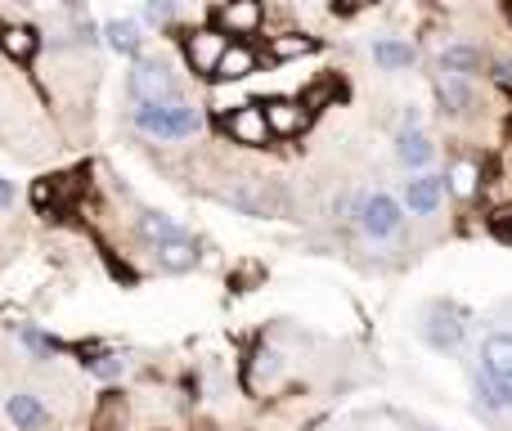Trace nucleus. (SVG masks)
<instances>
[{"label":"nucleus","instance_id":"1","mask_svg":"<svg viewBox=\"0 0 512 431\" xmlns=\"http://www.w3.org/2000/svg\"><path fill=\"white\" fill-rule=\"evenodd\" d=\"M135 122H140V131L158 135V140H185V135H194L198 126H203V117H198V108L185 104V99H167V104L135 108Z\"/></svg>","mask_w":512,"mask_h":431},{"label":"nucleus","instance_id":"2","mask_svg":"<svg viewBox=\"0 0 512 431\" xmlns=\"http://www.w3.org/2000/svg\"><path fill=\"white\" fill-rule=\"evenodd\" d=\"M131 95L140 99V108L149 104H167V99H180L176 95V77H171V68L162 59H135L131 68Z\"/></svg>","mask_w":512,"mask_h":431},{"label":"nucleus","instance_id":"3","mask_svg":"<svg viewBox=\"0 0 512 431\" xmlns=\"http://www.w3.org/2000/svg\"><path fill=\"white\" fill-rule=\"evenodd\" d=\"M355 220H360V229L369 238L387 243V238H396L400 225H405V207H400L391 194H369V198H360V207H355Z\"/></svg>","mask_w":512,"mask_h":431},{"label":"nucleus","instance_id":"4","mask_svg":"<svg viewBox=\"0 0 512 431\" xmlns=\"http://www.w3.org/2000/svg\"><path fill=\"white\" fill-rule=\"evenodd\" d=\"M225 50H230V36H221L216 27H198V32L185 36V59H189V68L203 72V77H216Z\"/></svg>","mask_w":512,"mask_h":431},{"label":"nucleus","instance_id":"5","mask_svg":"<svg viewBox=\"0 0 512 431\" xmlns=\"http://www.w3.org/2000/svg\"><path fill=\"white\" fill-rule=\"evenodd\" d=\"M225 135L234 144H248V149H261L270 144V122H265V108L261 104H239L225 113Z\"/></svg>","mask_w":512,"mask_h":431},{"label":"nucleus","instance_id":"6","mask_svg":"<svg viewBox=\"0 0 512 431\" xmlns=\"http://www.w3.org/2000/svg\"><path fill=\"white\" fill-rule=\"evenodd\" d=\"M261 18H265V9L256 0H234V5L212 9V27L221 36H252L261 27Z\"/></svg>","mask_w":512,"mask_h":431},{"label":"nucleus","instance_id":"7","mask_svg":"<svg viewBox=\"0 0 512 431\" xmlns=\"http://www.w3.org/2000/svg\"><path fill=\"white\" fill-rule=\"evenodd\" d=\"M427 342L436 346V351H454V346L463 342V315L454 306H445V301H436L432 310H427Z\"/></svg>","mask_w":512,"mask_h":431},{"label":"nucleus","instance_id":"8","mask_svg":"<svg viewBox=\"0 0 512 431\" xmlns=\"http://www.w3.org/2000/svg\"><path fill=\"white\" fill-rule=\"evenodd\" d=\"M265 108V122H270V135H283V140H292V135L306 131L310 122V108L301 104V99H270Z\"/></svg>","mask_w":512,"mask_h":431},{"label":"nucleus","instance_id":"9","mask_svg":"<svg viewBox=\"0 0 512 431\" xmlns=\"http://www.w3.org/2000/svg\"><path fill=\"white\" fill-rule=\"evenodd\" d=\"M481 373L490 382H508L512 378V333H490L481 342Z\"/></svg>","mask_w":512,"mask_h":431},{"label":"nucleus","instance_id":"10","mask_svg":"<svg viewBox=\"0 0 512 431\" xmlns=\"http://www.w3.org/2000/svg\"><path fill=\"white\" fill-rule=\"evenodd\" d=\"M441 198H445V180L441 176H414L405 185V207L414 216H436Z\"/></svg>","mask_w":512,"mask_h":431},{"label":"nucleus","instance_id":"11","mask_svg":"<svg viewBox=\"0 0 512 431\" xmlns=\"http://www.w3.org/2000/svg\"><path fill=\"white\" fill-rule=\"evenodd\" d=\"M5 414L18 431H41L45 427V405L32 396V391H14V396L5 400Z\"/></svg>","mask_w":512,"mask_h":431},{"label":"nucleus","instance_id":"12","mask_svg":"<svg viewBox=\"0 0 512 431\" xmlns=\"http://www.w3.org/2000/svg\"><path fill=\"white\" fill-rule=\"evenodd\" d=\"M481 63H486L481 45L454 41V45H445L441 50V72H454V77H472V72H481Z\"/></svg>","mask_w":512,"mask_h":431},{"label":"nucleus","instance_id":"13","mask_svg":"<svg viewBox=\"0 0 512 431\" xmlns=\"http://www.w3.org/2000/svg\"><path fill=\"white\" fill-rule=\"evenodd\" d=\"M418 50L409 41H396V36H382V41H373V63H378L382 72H400V68H414Z\"/></svg>","mask_w":512,"mask_h":431},{"label":"nucleus","instance_id":"14","mask_svg":"<svg viewBox=\"0 0 512 431\" xmlns=\"http://www.w3.org/2000/svg\"><path fill=\"white\" fill-rule=\"evenodd\" d=\"M445 189H450L459 203H468V198L481 194V167L472 158H459L450 171H445Z\"/></svg>","mask_w":512,"mask_h":431},{"label":"nucleus","instance_id":"15","mask_svg":"<svg viewBox=\"0 0 512 431\" xmlns=\"http://www.w3.org/2000/svg\"><path fill=\"white\" fill-rule=\"evenodd\" d=\"M436 95H441L445 113H468L472 108V86L468 77H454V72H436Z\"/></svg>","mask_w":512,"mask_h":431},{"label":"nucleus","instance_id":"16","mask_svg":"<svg viewBox=\"0 0 512 431\" xmlns=\"http://www.w3.org/2000/svg\"><path fill=\"white\" fill-rule=\"evenodd\" d=\"M135 229H140V238L153 247H167V243H176V238H185L176 225V216H162V212H140Z\"/></svg>","mask_w":512,"mask_h":431},{"label":"nucleus","instance_id":"17","mask_svg":"<svg viewBox=\"0 0 512 431\" xmlns=\"http://www.w3.org/2000/svg\"><path fill=\"white\" fill-rule=\"evenodd\" d=\"M396 158L405 162V167L418 171V167H427V162L436 158V144L427 140L423 131H400V135H396Z\"/></svg>","mask_w":512,"mask_h":431},{"label":"nucleus","instance_id":"18","mask_svg":"<svg viewBox=\"0 0 512 431\" xmlns=\"http://www.w3.org/2000/svg\"><path fill=\"white\" fill-rule=\"evenodd\" d=\"M256 50L252 45H243V41H230V50H225V59H221V68H216V81H243L248 72H256Z\"/></svg>","mask_w":512,"mask_h":431},{"label":"nucleus","instance_id":"19","mask_svg":"<svg viewBox=\"0 0 512 431\" xmlns=\"http://www.w3.org/2000/svg\"><path fill=\"white\" fill-rule=\"evenodd\" d=\"M0 50H5L9 59H32V54L41 50V36H36V27L9 23V27H0Z\"/></svg>","mask_w":512,"mask_h":431},{"label":"nucleus","instance_id":"20","mask_svg":"<svg viewBox=\"0 0 512 431\" xmlns=\"http://www.w3.org/2000/svg\"><path fill=\"white\" fill-rule=\"evenodd\" d=\"M104 36H108V45H113L117 54H140V41H144V32H140L135 18H108Z\"/></svg>","mask_w":512,"mask_h":431},{"label":"nucleus","instance_id":"21","mask_svg":"<svg viewBox=\"0 0 512 431\" xmlns=\"http://www.w3.org/2000/svg\"><path fill=\"white\" fill-rule=\"evenodd\" d=\"M158 265H162V270H176V274L194 270V265H198V247L189 243V238H176V243L158 247Z\"/></svg>","mask_w":512,"mask_h":431},{"label":"nucleus","instance_id":"22","mask_svg":"<svg viewBox=\"0 0 512 431\" xmlns=\"http://www.w3.org/2000/svg\"><path fill=\"white\" fill-rule=\"evenodd\" d=\"M310 50H315V36H306V32H283L270 41V59H301Z\"/></svg>","mask_w":512,"mask_h":431},{"label":"nucleus","instance_id":"23","mask_svg":"<svg viewBox=\"0 0 512 431\" xmlns=\"http://www.w3.org/2000/svg\"><path fill=\"white\" fill-rule=\"evenodd\" d=\"M270 373H279V360H274L270 351H261V355H256V369H252V387H261Z\"/></svg>","mask_w":512,"mask_h":431},{"label":"nucleus","instance_id":"24","mask_svg":"<svg viewBox=\"0 0 512 431\" xmlns=\"http://www.w3.org/2000/svg\"><path fill=\"white\" fill-rule=\"evenodd\" d=\"M144 18L149 23H171V18H180V5H144Z\"/></svg>","mask_w":512,"mask_h":431},{"label":"nucleus","instance_id":"25","mask_svg":"<svg viewBox=\"0 0 512 431\" xmlns=\"http://www.w3.org/2000/svg\"><path fill=\"white\" fill-rule=\"evenodd\" d=\"M90 369H95L99 378H122V369H126V364L117 360V355H104V360H95V364H90Z\"/></svg>","mask_w":512,"mask_h":431},{"label":"nucleus","instance_id":"26","mask_svg":"<svg viewBox=\"0 0 512 431\" xmlns=\"http://www.w3.org/2000/svg\"><path fill=\"white\" fill-rule=\"evenodd\" d=\"M490 229H495L504 243H512V207H504V212H495L490 216Z\"/></svg>","mask_w":512,"mask_h":431},{"label":"nucleus","instance_id":"27","mask_svg":"<svg viewBox=\"0 0 512 431\" xmlns=\"http://www.w3.org/2000/svg\"><path fill=\"white\" fill-rule=\"evenodd\" d=\"M23 346L27 351H36V355H50V342H45L41 333H32V328H23Z\"/></svg>","mask_w":512,"mask_h":431},{"label":"nucleus","instance_id":"28","mask_svg":"<svg viewBox=\"0 0 512 431\" xmlns=\"http://www.w3.org/2000/svg\"><path fill=\"white\" fill-rule=\"evenodd\" d=\"M9 207H14V185L0 176V212H9Z\"/></svg>","mask_w":512,"mask_h":431},{"label":"nucleus","instance_id":"29","mask_svg":"<svg viewBox=\"0 0 512 431\" xmlns=\"http://www.w3.org/2000/svg\"><path fill=\"white\" fill-rule=\"evenodd\" d=\"M495 77L504 81V86H512V59H504V63H499V68H495Z\"/></svg>","mask_w":512,"mask_h":431},{"label":"nucleus","instance_id":"30","mask_svg":"<svg viewBox=\"0 0 512 431\" xmlns=\"http://www.w3.org/2000/svg\"><path fill=\"white\" fill-rule=\"evenodd\" d=\"M499 391H504V405L512 409V378H508V382H499Z\"/></svg>","mask_w":512,"mask_h":431},{"label":"nucleus","instance_id":"31","mask_svg":"<svg viewBox=\"0 0 512 431\" xmlns=\"http://www.w3.org/2000/svg\"><path fill=\"white\" fill-rule=\"evenodd\" d=\"M427 431H436V427H427Z\"/></svg>","mask_w":512,"mask_h":431}]
</instances>
